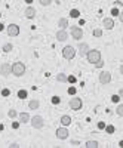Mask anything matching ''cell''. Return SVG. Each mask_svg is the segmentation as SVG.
<instances>
[{
    "mask_svg": "<svg viewBox=\"0 0 123 148\" xmlns=\"http://www.w3.org/2000/svg\"><path fill=\"white\" fill-rule=\"evenodd\" d=\"M12 74L17 77H21L25 74V64L24 62H21V61H18V62H15V64L12 65Z\"/></svg>",
    "mask_w": 123,
    "mask_h": 148,
    "instance_id": "6da1fadb",
    "label": "cell"
},
{
    "mask_svg": "<svg viewBox=\"0 0 123 148\" xmlns=\"http://www.w3.org/2000/svg\"><path fill=\"white\" fill-rule=\"evenodd\" d=\"M86 58H88V62L91 64H96L98 61H101V52L98 49H91L86 55Z\"/></svg>",
    "mask_w": 123,
    "mask_h": 148,
    "instance_id": "7a4b0ae2",
    "label": "cell"
},
{
    "mask_svg": "<svg viewBox=\"0 0 123 148\" xmlns=\"http://www.w3.org/2000/svg\"><path fill=\"white\" fill-rule=\"evenodd\" d=\"M30 123L31 126L34 127V129H43V126H45V120L42 116H34V117L30 118Z\"/></svg>",
    "mask_w": 123,
    "mask_h": 148,
    "instance_id": "3957f363",
    "label": "cell"
},
{
    "mask_svg": "<svg viewBox=\"0 0 123 148\" xmlns=\"http://www.w3.org/2000/svg\"><path fill=\"white\" fill-rule=\"evenodd\" d=\"M76 53H77V50L73 46H65L64 49H62V56H64L65 59H68V61L74 58V56H76Z\"/></svg>",
    "mask_w": 123,
    "mask_h": 148,
    "instance_id": "277c9868",
    "label": "cell"
},
{
    "mask_svg": "<svg viewBox=\"0 0 123 148\" xmlns=\"http://www.w3.org/2000/svg\"><path fill=\"white\" fill-rule=\"evenodd\" d=\"M70 31H71V37H73L74 40H80L83 37V30L80 28V27H77V25H73L70 28Z\"/></svg>",
    "mask_w": 123,
    "mask_h": 148,
    "instance_id": "5b68a950",
    "label": "cell"
},
{
    "mask_svg": "<svg viewBox=\"0 0 123 148\" xmlns=\"http://www.w3.org/2000/svg\"><path fill=\"white\" fill-rule=\"evenodd\" d=\"M55 135H56V138H58V139H61V141L67 139V138H68V129H67V126L58 127V129H56V132H55Z\"/></svg>",
    "mask_w": 123,
    "mask_h": 148,
    "instance_id": "8992f818",
    "label": "cell"
},
{
    "mask_svg": "<svg viewBox=\"0 0 123 148\" xmlns=\"http://www.w3.org/2000/svg\"><path fill=\"white\" fill-rule=\"evenodd\" d=\"M82 107H83V102L80 98H71L70 99V108L71 110L79 111V110H82Z\"/></svg>",
    "mask_w": 123,
    "mask_h": 148,
    "instance_id": "52a82bcc",
    "label": "cell"
},
{
    "mask_svg": "<svg viewBox=\"0 0 123 148\" xmlns=\"http://www.w3.org/2000/svg\"><path fill=\"white\" fill-rule=\"evenodd\" d=\"M6 33H7V36H11V37H17L19 34V27H18L17 24H9L7 28H6Z\"/></svg>",
    "mask_w": 123,
    "mask_h": 148,
    "instance_id": "ba28073f",
    "label": "cell"
},
{
    "mask_svg": "<svg viewBox=\"0 0 123 148\" xmlns=\"http://www.w3.org/2000/svg\"><path fill=\"white\" fill-rule=\"evenodd\" d=\"M9 74H12V65H9L7 62L0 64V76L7 77Z\"/></svg>",
    "mask_w": 123,
    "mask_h": 148,
    "instance_id": "9c48e42d",
    "label": "cell"
},
{
    "mask_svg": "<svg viewBox=\"0 0 123 148\" xmlns=\"http://www.w3.org/2000/svg\"><path fill=\"white\" fill-rule=\"evenodd\" d=\"M110 82H111V73L102 71V73L100 74V83H102V84H108Z\"/></svg>",
    "mask_w": 123,
    "mask_h": 148,
    "instance_id": "30bf717a",
    "label": "cell"
},
{
    "mask_svg": "<svg viewBox=\"0 0 123 148\" xmlns=\"http://www.w3.org/2000/svg\"><path fill=\"white\" fill-rule=\"evenodd\" d=\"M55 37H56V40H58V41H65L67 39H68V34H67V31H65L64 28H61V30L56 31Z\"/></svg>",
    "mask_w": 123,
    "mask_h": 148,
    "instance_id": "8fae6325",
    "label": "cell"
},
{
    "mask_svg": "<svg viewBox=\"0 0 123 148\" xmlns=\"http://www.w3.org/2000/svg\"><path fill=\"white\" fill-rule=\"evenodd\" d=\"M89 50H91V47H89L88 43H80L79 45V55L80 56H86Z\"/></svg>",
    "mask_w": 123,
    "mask_h": 148,
    "instance_id": "7c38bea8",
    "label": "cell"
},
{
    "mask_svg": "<svg viewBox=\"0 0 123 148\" xmlns=\"http://www.w3.org/2000/svg\"><path fill=\"white\" fill-rule=\"evenodd\" d=\"M102 27L105 30H113L114 28V21H113L111 18H104L102 19Z\"/></svg>",
    "mask_w": 123,
    "mask_h": 148,
    "instance_id": "4fadbf2b",
    "label": "cell"
},
{
    "mask_svg": "<svg viewBox=\"0 0 123 148\" xmlns=\"http://www.w3.org/2000/svg\"><path fill=\"white\" fill-rule=\"evenodd\" d=\"M24 13H25V16L28 18V19H33V18L36 16V9L33 7V6H28V7L25 9V12H24Z\"/></svg>",
    "mask_w": 123,
    "mask_h": 148,
    "instance_id": "5bb4252c",
    "label": "cell"
},
{
    "mask_svg": "<svg viewBox=\"0 0 123 148\" xmlns=\"http://www.w3.org/2000/svg\"><path fill=\"white\" fill-rule=\"evenodd\" d=\"M30 114L28 112H19V121L21 123H30Z\"/></svg>",
    "mask_w": 123,
    "mask_h": 148,
    "instance_id": "9a60e30c",
    "label": "cell"
},
{
    "mask_svg": "<svg viewBox=\"0 0 123 148\" xmlns=\"http://www.w3.org/2000/svg\"><path fill=\"white\" fill-rule=\"evenodd\" d=\"M39 105H40V102H39L37 99H31L28 102V108H30V110H37Z\"/></svg>",
    "mask_w": 123,
    "mask_h": 148,
    "instance_id": "2e32d148",
    "label": "cell"
},
{
    "mask_svg": "<svg viewBox=\"0 0 123 148\" xmlns=\"http://www.w3.org/2000/svg\"><path fill=\"white\" fill-rule=\"evenodd\" d=\"M56 82L67 83V82H68V76H67V74H64V73H61V74H58V76H56Z\"/></svg>",
    "mask_w": 123,
    "mask_h": 148,
    "instance_id": "e0dca14e",
    "label": "cell"
},
{
    "mask_svg": "<svg viewBox=\"0 0 123 148\" xmlns=\"http://www.w3.org/2000/svg\"><path fill=\"white\" fill-rule=\"evenodd\" d=\"M61 124H62V126H70L71 124V117L70 116H62V117H61Z\"/></svg>",
    "mask_w": 123,
    "mask_h": 148,
    "instance_id": "ac0fdd59",
    "label": "cell"
},
{
    "mask_svg": "<svg viewBox=\"0 0 123 148\" xmlns=\"http://www.w3.org/2000/svg\"><path fill=\"white\" fill-rule=\"evenodd\" d=\"M58 27L65 30L67 27H68V19H67V18H61V19L58 21Z\"/></svg>",
    "mask_w": 123,
    "mask_h": 148,
    "instance_id": "d6986e66",
    "label": "cell"
},
{
    "mask_svg": "<svg viewBox=\"0 0 123 148\" xmlns=\"http://www.w3.org/2000/svg\"><path fill=\"white\" fill-rule=\"evenodd\" d=\"M85 147H88V148H98V147H100V144H98V141H88Z\"/></svg>",
    "mask_w": 123,
    "mask_h": 148,
    "instance_id": "ffe728a7",
    "label": "cell"
},
{
    "mask_svg": "<svg viewBox=\"0 0 123 148\" xmlns=\"http://www.w3.org/2000/svg\"><path fill=\"white\" fill-rule=\"evenodd\" d=\"M12 49H13V46H12V43H6V45H3V52H11Z\"/></svg>",
    "mask_w": 123,
    "mask_h": 148,
    "instance_id": "44dd1931",
    "label": "cell"
},
{
    "mask_svg": "<svg viewBox=\"0 0 123 148\" xmlns=\"http://www.w3.org/2000/svg\"><path fill=\"white\" fill-rule=\"evenodd\" d=\"M27 90H18V98H19V99H25V98H27Z\"/></svg>",
    "mask_w": 123,
    "mask_h": 148,
    "instance_id": "7402d4cb",
    "label": "cell"
},
{
    "mask_svg": "<svg viewBox=\"0 0 123 148\" xmlns=\"http://www.w3.org/2000/svg\"><path fill=\"white\" fill-rule=\"evenodd\" d=\"M70 16L71 18H79V16H80V12L77 11V9H73V11L70 12Z\"/></svg>",
    "mask_w": 123,
    "mask_h": 148,
    "instance_id": "603a6c76",
    "label": "cell"
},
{
    "mask_svg": "<svg viewBox=\"0 0 123 148\" xmlns=\"http://www.w3.org/2000/svg\"><path fill=\"white\" fill-rule=\"evenodd\" d=\"M94 36H95V37H101V36H102V30H101V28H95L94 30Z\"/></svg>",
    "mask_w": 123,
    "mask_h": 148,
    "instance_id": "cb8c5ba5",
    "label": "cell"
},
{
    "mask_svg": "<svg viewBox=\"0 0 123 148\" xmlns=\"http://www.w3.org/2000/svg\"><path fill=\"white\" fill-rule=\"evenodd\" d=\"M116 112H117L120 117H123V104H120V105L117 107V110H116Z\"/></svg>",
    "mask_w": 123,
    "mask_h": 148,
    "instance_id": "d4e9b609",
    "label": "cell"
},
{
    "mask_svg": "<svg viewBox=\"0 0 123 148\" xmlns=\"http://www.w3.org/2000/svg\"><path fill=\"white\" fill-rule=\"evenodd\" d=\"M7 116H9L11 118H15V117L18 116V112L15 111V110H9V112H7Z\"/></svg>",
    "mask_w": 123,
    "mask_h": 148,
    "instance_id": "484cf974",
    "label": "cell"
},
{
    "mask_svg": "<svg viewBox=\"0 0 123 148\" xmlns=\"http://www.w3.org/2000/svg\"><path fill=\"white\" fill-rule=\"evenodd\" d=\"M59 102H61V98H59V96H53V98H52V104H53V105H58Z\"/></svg>",
    "mask_w": 123,
    "mask_h": 148,
    "instance_id": "4316f807",
    "label": "cell"
},
{
    "mask_svg": "<svg viewBox=\"0 0 123 148\" xmlns=\"http://www.w3.org/2000/svg\"><path fill=\"white\" fill-rule=\"evenodd\" d=\"M39 2H40L42 6H49L51 3H52V0H39Z\"/></svg>",
    "mask_w": 123,
    "mask_h": 148,
    "instance_id": "83f0119b",
    "label": "cell"
},
{
    "mask_svg": "<svg viewBox=\"0 0 123 148\" xmlns=\"http://www.w3.org/2000/svg\"><path fill=\"white\" fill-rule=\"evenodd\" d=\"M107 133H114V126H105Z\"/></svg>",
    "mask_w": 123,
    "mask_h": 148,
    "instance_id": "f1b7e54d",
    "label": "cell"
},
{
    "mask_svg": "<svg viewBox=\"0 0 123 148\" xmlns=\"http://www.w3.org/2000/svg\"><path fill=\"white\" fill-rule=\"evenodd\" d=\"M119 13H120V11H119L117 7H113V9H111V15H114V16H119Z\"/></svg>",
    "mask_w": 123,
    "mask_h": 148,
    "instance_id": "f546056e",
    "label": "cell"
},
{
    "mask_svg": "<svg viewBox=\"0 0 123 148\" xmlns=\"http://www.w3.org/2000/svg\"><path fill=\"white\" fill-rule=\"evenodd\" d=\"M120 101V96L119 95H113L111 96V102H119Z\"/></svg>",
    "mask_w": 123,
    "mask_h": 148,
    "instance_id": "4dcf8cb0",
    "label": "cell"
},
{
    "mask_svg": "<svg viewBox=\"0 0 123 148\" xmlns=\"http://www.w3.org/2000/svg\"><path fill=\"white\" fill-rule=\"evenodd\" d=\"M2 95H3V96H9V95H11V90H9V89H3V90H2Z\"/></svg>",
    "mask_w": 123,
    "mask_h": 148,
    "instance_id": "1f68e13d",
    "label": "cell"
},
{
    "mask_svg": "<svg viewBox=\"0 0 123 148\" xmlns=\"http://www.w3.org/2000/svg\"><path fill=\"white\" fill-rule=\"evenodd\" d=\"M94 65H95V67H96V68H101V67L104 65V61L101 59V61H98V62H96V64H94Z\"/></svg>",
    "mask_w": 123,
    "mask_h": 148,
    "instance_id": "d6a6232c",
    "label": "cell"
},
{
    "mask_svg": "<svg viewBox=\"0 0 123 148\" xmlns=\"http://www.w3.org/2000/svg\"><path fill=\"white\" fill-rule=\"evenodd\" d=\"M98 129H105V123H104V121H100V123H98Z\"/></svg>",
    "mask_w": 123,
    "mask_h": 148,
    "instance_id": "836d02e7",
    "label": "cell"
},
{
    "mask_svg": "<svg viewBox=\"0 0 123 148\" xmlns=\"http://www.w3.org/2000/svg\"><path fill=\"white\" fill-rule=\"evenodd\" d=\"M68 82H70V83H76V77H73V76H68Z\"/></svg>",
    "mask_w": 123,
    "mask_h": 148,
    "instance_id": "e575fe53",
    "label": "cell"
},
{
    "mask_svg": "<svg viewBox=\"0 0 123 148\" xmlns=\"http://www.w3.org/2000/svg\"><path fill=\"white\" fill-rule=\"evenodd\" d=\"M68 93L74 95V93H76V88H70V89H68Z\"/></svg>",
    "mask_w": 123,
    "mask_h": 148,
    "instance_id": "d590c367",
    "label": "cell"
},
{
    "mask_svg": "<svg viewBox=\"0 0 123 148\" xmlns=\"http://www.w3.org/2000/svg\"><path fill=\"white\" fill-rule=\"evenodd\" d=\"M12 127H13V129H18V127H19V123H18V121H13V123H12Z\"/></svg>",
    "mask_w": 123,
    "mask_h": 148,
    "instance_id": "8d00e7d4",
    "label": "cell"
},
{
    "mask_svg": "<svg viewBox=\"0 0 123 148\" xmlns=\"http://www.w3.org/2000/svg\"><path fill=\"white\" fill-rule=\"evenodd\" d=\"M119 21H120V22H123V12H120V13H119Z\"/></svg>",
    "mask_w": 123,
    "mask_h": 148,
    "instance_id": "74e56055",
    "label": "cell"
},
{
    "mask_svg": "<svg viewBox=\"0 0 123 148\" xmlns=\"http://www.w3.org/2000/svg\"><path fill=\"white\" fill-rule=\"evenodd\" d=\"M119 96H120V98H123V88L119 90Z\"/></svg>",
    "mask_w": 123,
    "mask_h": 148,
    "instance_id": "f35d334b",
    "label": "cell"
},
{
    "mask_svg": "<svg viewBox=\"0 0 123 148\" xmlns=\"http://www.w3.org/2000/svg\"><path fill=\"white\" fill-rule=\"evenodd\" d=\"M9 147H12V148H17V147H19V145H18V144H15V142H13V144H11V145H9Z\"/></svg>",
    "mask_w": 123,
    "mask_h": 148,
    "instance_id": "ab89813d",
    "label": "cell"
},
{
    "mask_svg": "<svg viewBox=\"0 0 123 148\" xmlns=\"http://www.w3.org/2000/svg\"><path fill=\"white\" fill-rule=\"evenodd\" d=\"M3 30H5V25H3V24H0V31H3Z\"/></svg>",
    "mask_w": 123,
    "mask_h": 148,
    "instance_id": "60d3db41",
    "label": "cell"
},
{
    "mask_svg": "<svg viewBox=\"0 0 123 148\" xmlns=\"http://www.w3.org/2000/svg\"><path fill=\"white\" fill-rule=\"evenodd\" d=\"M119 147H120V148H123V139H122L120 142H119Z\"/></svg>",
    "mask_w": 123,
    "mask_h": 148,
    "instance_id": "b9f144b4",
    "label": "cell"
},
{
    "mask_svg": "<svg viewBox=\"0 0 123 148\" xmlns=\"http://www.w3.org/2000/svg\"><path fill=\"white\" fill-rule=\"evenodd\" d=\"M120 74H122V76H123V64L120 65Z\"/></svg>",
    "mask_w": 123,
    "mask_h": 148,
    "instance_id": "7bdbcfd3",
    "label": "cell"
},
{
    "mask_svg": "<svg viewBox=\"0 0 123 148\" xmlns=\"http://www.w3.org/2000/svg\"><path fill=\"white\" fill-rule=\"evenodd\" d=\"M25 3H28V5H31V3H33V0H25Z\"/></svg>",
    "mask_w": 123,
    "mask_h": 148,
    "instance_id": "ee69618b",
    "label": "cell"
},
{
    "mask_svg": "<svg viewBox=\"0 0 123 148\" xmlns=\"http://www.w3.org/2000/svg\"><path fill=\"white\" fill-rule=\"evenodd\" d=\"M122 45H123V37H122Z\"/></svg>",
    "mask_w": 123,
    "mask_h": 148,
    "instance_id": "f6af8a7d",
    "label": "cell"
}]
</instances>
